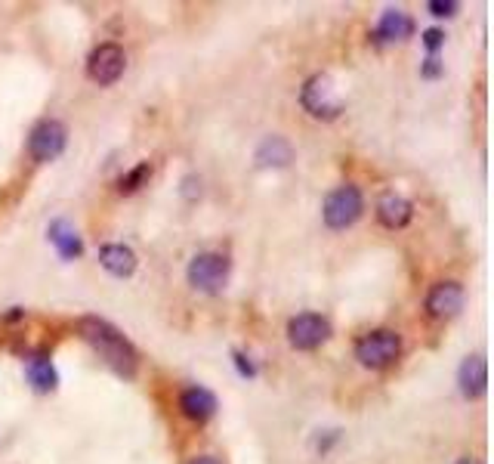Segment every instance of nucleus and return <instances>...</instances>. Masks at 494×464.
Returning <instances> with one entry per match:
<instances>
[{"mask_svg": "<svg viewBox=\"0 0 494 464\" xmlns=\"http://www.w3.org/2000/svg\"><path fill=\"white\" fill-rule=\"evenodd\" d=\"M458 464H479V461H473V459H461Z\"/></svg>", "mask_w": 494, "mask_h": 464, "instance_id": "nucleus-24", "label": "nucleus"}, {"mask_svg": "<svg viewBox=\"0 0 494 464\" xmlns=\"http://www.w3.org/2000/svg\"><path fill=\"white\" fill-rule=\"evenodd\" d=\"M192 464H220V461L214 455H198V459H192Z\"/></svg>", "mask_w": 494, "mask_h": 464, "instance_id": "nucleus-23", "label": "nucleus"}, {"mask_svg": "<svg viewBox=\"0 0 494 464\" xmlns=\"http://www.w3.org/2000/svg\"><path fill=\"white\" fill-rule=\"evenodd\" d=\"M461 306H463L461 282H439V285H432V291L426 295V310H430V316H436V319L458 316Z\"/></svg>", "mask_w": 494, "mask_h": 464, "instance_id": "nucleus-9", "label": "nucleus"}, {"mask_svg": "<svg viewBox=\"0 0 494 464\" xmlns=\"http://www.w3.org/2000/svg\"><path fill=\"white\" fill-rule=\"evenodd\" d=\"M300 100H303L306 111L316 118H337L343 109L340 96H337V90H334V81L328 78V74H316V78L306 81Z\"/></svg>", "mask_w": 494, "mask_h": 464, "instance_id": "nucleus-5", "label": "nucleus"}, {"mask_svg": "<svg viewBox=\"0 0 494 464\" xmlns=\"http://www.w3.org/2000/svg\"><path fill=\"white\" fill-rule=\"evenodd\" d=\"M78 332H81V338H84L90 347L118 372V375L133 378L139 356H137V350H133V343L127 341L111 322L100 319V316H84L78 322Z\"/></svg>", "mask_w": 494, "mask_h": 464, "instance_id": "nucleus-1", "label": "nucleus"}, {"mask_svg": "<svg viewBox=\"0 0 494 464\" xmlns=\"http://www.w3.org/2000/svg\"><path fill=\"white\" fill-rule=\"evenodd\" d=\"M399 353H402L399 334L386 332V328L365 334V338L356 343V359L365 365V369H384V365L395 362V359H399Z\"/></svg>", "mask_w": 494, "mask_h": 464, "instance_id": "nucleus-2", "label": "nucleus"}, {"mask_svg": "<svg viewBox=\"0 0 494 464\" xmlns=\"http://www.w3.org/2000/svg\"><path fill=\"white\" fill-rule=\"evenodd\" d=\"M426 78H432V74H439V59H426V69H423Z\"/></svg>", "mask_w": 494, "mask_h": 464, "instance_id": "nucleus-21", "label": "nucleus"}, {"mask_svg": "<svg viewBox=\"0 0 494 464\" xmlns=\"http://www.w3.org/2000/svg\"><path fill=\"white\" fill-rule=\"evenodd\" d=\"M328 338H331V325H328L325 316L303 313V316H294L288 322V341L297 350H316Z\"/></svg>", "mask_w": 494, "mask_h": 464, "instance_id": "nucleus-8", "label": "nucleus"}, {"mask_svg": "<svg viewBox=\"0 0 494 464\" xmlns=\"http://www.w3.org/2000/svg\"><path fill=\"white\" fill-rule=\"evenodd\" d=\"M25 375H28V381H32V387L37 393H50V391H56V384H59V375H56V369H53V362H50L47 353L28 356Z\"/></svg>", "mask_w": 494, "mask_h": 464, "instance_id": "nucleus-12", "label": "nucleus"}, {"mask_svg": "<svg viewBox=\"0 0 494 464\" xmlns=\"http://www.w3.org/2000/svg\"><path fill=\"white\" fill-rule=\"evenodd\" d=\"M325 223L331 229H347L362 217V192L358 186L347 183V186H337L331 196L325 198Z\"/></svg>", "mask_w": 494, "mask_h": 464, "instance_id": "nucleus-3", "label": "nucleus"}, {"mask_svg": "<svg viewBox=\"0 0 494 464\" xmlns=\"http://www.w3.org/2000/svg\"><path fill=\"white\" fill-rule=\"evenodd\" d=\"M458 384H461V393L467 400H476V396L485 393V384H489V369H485V359L473 353L461 362L458 369Z\"/></svg>", "mask_w": 494, "mask_h": 464, "instance_id": "nucleus-10", "label": "nucleus"}, {"mask_svg": "<svg viewBox=\"0 0 494 464\" xmlns=\"http://www.w3.org/2000/svg\"><path fill=\"white\" fill-rule=\"evenodd\" d=\"M179 409L192 421H207V418L216 415V396L211 391H204V387H189V391L179 396Z\"/></svg>", "mask_w": 494, "mask_h": 464, "instance_id": "nucleus-11", "label": "nucleus"}, {"mask_svg": "<svg viewBox=\"0 0 494 464\" xmlns=\"http://www.w3.org/2000/svg\"><path fill=\"white\" fill-rule=\"evenodd\" d=\"M430 13L432 16H454L458 13V4L454 0H430Z\"/></svg>", "mask_w": 494, "mask_h": 464, "instance_id": "nucleus-19", "label": "nucleus"}, {"mask_svg": "<svg viewBox=\"0 0 494 464\" xmlns=\"http://www.w3.org/2000/svg\"><path fill=\"white\" fill-rule=\"evenodd\" d=\"M148 177H152V164L142 161V164H137V168L130 170V174H124L121 179H118V192L130 196V192H137V189H142V186L148 183Z\"/></svg>", "mask_w": 494, "mask_h": 464, "instance_id": "nucleus-18", "label": "nucleus"}, {"mask_svg": "<svg viewBox=\"0 0 494 464\" xmlns=\"http://www.w3.org/2000/svg\"><path fill=\"white\" fill-rule=\"evenodd\" d=\"M411 32H414V22H411L405 10H386L377 22V37L384 44L405 41V37H411Z\"/></svg>", "mask_w": 494, "mask_h": 464, "instance_id": "nucleus-14", "label": "nucleus"}, {"mask_svg": "<svg viewBox=\"0 0 494 464\" xmlns=\"http://www.w3.org/2000/svg\"><path fill=\"white\" fill-rule=\"evenodd\" d=\"M47 236H50V242L56 245V251H59V257H62V260H74V257H81V251H84L81 236L74 232V227L69 220H53V223H50V229H47Z\"/></svg>", "mask_w": 494, "mask_h": 464, "instance_id": "nucleus-13", "label": "nucleus"}, {"mask_svg": "<svg viewBox=\"0 0 494 464\" xmlns=\"http://www.w3.org/2000/svg\"><path fill=\"white\" fill-rule=\"evenodd\" d=\"M442 41H445V34H442L439 28H426V32H423V44H426L430 50H439V47H442Z\"/></svg>", "mask_w": 494, "mask_h": 464, "instance_id": "nucleus-20", "label": "nucleus"}, {"mask_svg": "<svg viewBox=\"0 0 494 464\" xmlns=\"http://www.w3.org/2000/svg\"><path fill=\"white\" fill-rule=\"evenodd\" d=\"M290 161H294V149L284 137H269L257 149V164H263V168H288Z\"/></svg>", "mask_w": 494, "mask_h": 464, "instance_id": "nucleus-17", "label": "nucleus"}, {"mask_svg": "<svg viewBox=\"0 0 494 464\" xmlns=\"http://www.w3.org/2000/svg\"><path fill=\"white\" fill-rule=\"evenodd\" d=\"M65 143H69V130L59 121H41L28 137V152L34 161H53L62 155Z\"/></svg>", "mask_w": 494, "mask_h": 464, "instance_id": "nucleus-7", "label": "nucleus"}, {"mask_svg": "<svg viewBox=\"0 0 494 464\" xmlns=\"http://www.w3.org/2000/svg\"><path fill=\"white\" fill-rule=\"evenodd\" d=\"M124 65H127V56L118 44H100L87 59V74H90V81L109 87L124 74Z\"/></svg>", "mask_w": 494, "mask_h": 464, "instance_id": "nucleus-6", "label": "nucleus"}, {"mask_svg": "<svg viewBox=\"0 0 494 464\" xmlns=\"http://www.w3.org/2000/svg\"><path fill=\"white\" fill-rule=\"evenodd\" d=\"M183 186H185V196H189V198L195 196V186H198V189H201V183H198V179H195V177H185V183H183Z\"/></svg>", "mask_w": 494, "mask_h": 464, "instance_id": "nucleus-22", "label": "nucleus"}, {"mask_svg": "<svg viewBox=\"0 0 494 464\" xmlns=\"http://www.w3.org/2000/svg\"><path fill=\"white\" fill-rule=\"evenodd\" d=\"M377 220L389 229H399L411 220V201L402 196H384L377 201Z\"/></svg>", "mask_w": 494, "mask_h": 464, "instance_id": "nucleus-16", "label": "nucleus"}, {"mask_svg": "<svg viewBox=\"0 0 494 464\" xmlns=\"http://www.w3.org/2000/svg\"><path fill=\"white\" fill-rule=\"evenodd\" d=\"M100 264L106 266L111 276L124 279V276H130L133 269H137V254H133V248H127V245H106V248L100 251Z\"/></svg>", "mask_w": 494, "mask_h": 464, "instance_id": "nucleus-15", "label": "nucleus"}, {"mask_svg": "<svg viewBox=\"0 0 494 464\" xmlns=\"http://www.w3.org/2000/svg\"><path fill=\"white\" fill-rule=\"evenodd\" d=\"M185 276H189V285L198 288V291H207V295H216L223 285H226L229 279V257H223V254H198V257H192L189 269H185Z\"/></svg>", "mask_w": 494, "mask_h": 464, "instance_id": "nucleus-4", "label": "nucleus"}]
</instances>
